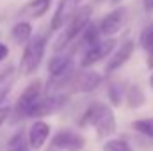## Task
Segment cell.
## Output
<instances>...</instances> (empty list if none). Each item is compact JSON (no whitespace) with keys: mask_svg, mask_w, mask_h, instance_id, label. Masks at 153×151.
Listing matches in <instances>:
<instances>
[{"mask_svg":"<svg viewBox=\"0 0 153 151\" xmlns=\"http://www.w3.org/2000/svg\"><path fill=\"white\" fill-rule=\"evenodd\" d=\"M78 126H82V128L91 126V128H94V133L98 139H109L116 132L117 123H116V115L111 105L94 101L85 109V112L78 119Z\"/></svg>","mask_w":153,"mask_h":151,"instance_id":"6da1fadb","label":"cell"},{"mask_svg":"<svg viewBox=\"0 0 153 151\" xmlns=\"http://www.w3.org/2000/svg\"><path fill=\"white\" fill-rule=\"evenodd\" d=\"M91 16H93V5L91 4H85V5H80L73 13V16L64 23V27L61 29V34L55 39V44H53V50L57 53H62L73 41H75L84 29L87 27V23L91 21Z\"/></svg>","mask_w":153,"mask_h":151,"instance_id":"7a4b0ae2","label":"cell"},{"mask_svg":"<svg viewBox=\"0 0 153 151\" xmlns=\"http://www.w3.org/2000/svg\"><path fill=\"white\" fill-rule=\"evenodd\" d=\"M45 50H46V36L45 34H38L25 43V48H23V53L20 59V75L29 76L38 70L43 57H45Z\"/></svg>","mask_w":153,"mask_h":151,"instance_id":"3957f363","label":"cell"},{"mask_svg":"<svg viewBox=\"0 0 153 151\" xmlns=\"http://www.w3.org/2000/svg\"><path fill=\"white\" fill-rule=\"evenodd\" d=\"M103 82V76L102 73L94 71V70H87L84 68L82 71L73 73L70 82H68V93H73V94H85V93H93L96 91Z\"/></svg>","mask_w":153,"mask_h":151,"instance_id":"277c9868","label":"cell"},{"mask_svg":"<svg viewBox=\"0 0 153 151\" xmlns=\"http://www.w3.org/2000/svg\"><path fill=\"white\" fill-rule=\"evenodd\" d=\"M68 101V94H46V96H39L38 100L32 103V107L29 109L27 117H34V119H43L50 114L57 112L59 109H62Z\"/></svg>","mask_w":153,"mask_h":151,"instance_id":"5b68a950","label":"cell"},{"mask_svg":"<svg viewBox=\"0 0 153 151\" xmlns=\"http://www.w3.org/2000/svg\"><path fill=\"white\" fill-rule=\"evenodd\" d=\"M116 44H117L116 38H105V39H100L94 44H91V46H87L84 55H82V61H80L82 68H91L96 62H100L102 59L109 57L112 53V50L116 48Z\"/></svg>","mask_w":153,"mask_h":151,"instance_id":"8992f818","label":"cell"},{"mask_svg":"<svg viewBox=\"0 0 153 151\" xmlns=\"http://www.w3.org/2000/svg\"><path fill=\"white\" fill-rule=\"evenodd\" d=\"M41 94H43V80L38 78V80L30 82V84L25 87V91L20 94V98H18V101H16V105H14V109H13L14 119H23V117H27L29 109L32 107V103L38 100Z\"/></svg>","mask_w":153,"mask_h":151,"instance_id":"52a82bcc","label":"cell"},{"mask_svg":"<svg viewBox=\"0 0 153 151\" xmlns=\"http://www.w3.org/2000/svg\"><path fill=\"white\" fill-rule=\"evenodd\" d=\"M126 18H128V9L123 7V5L116 7L114 11H111L109 14H105V16L100 20V23H98V29H100L102 36H105V38H114L116 34L125 27Z\"/></svg>","mask_w":153,"mask_h":151,"instance_id":"ba28073f","label":"cell"},{"mask_svg":"<svg viewBox=\"0 0 153 151\" xmlns=\"http://www.w3.org/2000/svg\"><path fill=\"white\" fill-rule=\"evenodd\" d=\"M52 146L55 150L64 151H82L85 148V137L73 130H61L52 137Z\"/></svg>","mask_w":153,"mask_h":151,"instance_id":"9c48e42d","label":"cell"},{"mask_svg":"<svg viewBox=\"0 0 153 151\" xmlns=\"http://www.w3.org/2000/svg\"><path fill=\"white\" fill-rule=\"evenodd\" d=\"M84 0H59L57 4V9L52 16V21H50V30L55 32V30H61L64 27V23L73 16L76 9L80 7Z\"/></svg>","mask_w":153,"mask_h":151,"instance_id":"30bf717a","label":"cell"},{"mask_svg":"<svg viewBox=\"0 0 153 151\" xmlns=\"http://www.w3.org/2000/svg\"><path fill=\"white\" fill-rule=\"evenodd\" d=\"M134 52H135V43H134L132 39H126L123 44H119V48L112 53V57H111V61H109L105 71H107V73H114L119 68H123V66L132 59Z\"/></svg>","mask_w":153,"mask_h":151,"instance_id":"8fae6325","label":"cell"},{"mask_svg":"<svg viewBox=\"0 0 153 151\" xmlns=\"http://www.w3.org/2000/svg\"><path fill=\"white\" fill-rule=\"evenodd\" d=\"M50 137V124L43 119H38L32 123V126L29 128V146L32 150H39L45 146V142Z\"/></svg>","mask_w":153,"mask_h":151,"instance_id":"7c38bea8","label":"cell"},{"mask_svg":"<svg viewBox=\"0 0 153 151\" xmlns=\"http://www.w3.org/2000/svg\"><path fill=\"white\" fill-rule=\"evenodd\" d=\"M16 76H18V71L13 64L0 71V103L9 96V93H11V89L16 82Z\"/></svg>","mask_w":153,"mask_h":151,"instance_id":"4fadbf2b","label":"cell"},{"mask_svg":"<svg viewBox=\"0 0 153 151\" xmlns=\"http://www.w3.org/2000/svg\"><path fill=\"white\" fill-rule=\"evenodd\" d=\"M48 9H50V0H30L22 7L20 16L36 20V18H41Z\"/></svg>","mask_w":153,"mask_h":151,"instance_id":"5bb4252c","label":"cell"},{"mask_svg":"<svg viewBox=\"0 0 153 151\" xmlns=\"http://www.w3.org/2000/svg\"><path fill=\"white\" fill-rule=\"evenodd\" d=\"M139 44L146 52L148 57V68L153 70V21H150L139 34Z\"/></svg>","mask_w":153,"mask_h":151,"instance_id":"9a60e30c","label":"cell"},{"mask_svg":"<svg viewBox=\"0 0 153 151\" xmlns=\"http://www.w3.org/2000/svg\"><path fill=\"white\" fill-rule=\"evenodd\" d=\"M11 38L14 39V43L18 44H25L29 39L32 38V25L29 21H18L13 30H11Z\"/></svg>","mask_w":153,"mask_h":151,"instance_id":"2e32d148","label":"cell"},{"mask_svg":"<svg viewBox=\"0 0 153 151\" xmlns=\"http://www.w3.org/2000/svg\"><path fill=\"white\" fill-rule=\"evenodd\" d=\"M125 98H126V105L130 109H139L146 103V96L144 93L141 91V87L137 85H130L125 89Z\"/></svg>","mask_w":153,"mask_h":151,"instance_id":"e0dca14e","label":"cell"},{"mask_svg":"<svg viewBox=\"0 0 153 151\" xmlns=\"http://www.w3.org/2000/svg\"><path fill=\"white\" fill-rule=\"evenodd\" d=\"M80 36H82V43L85 44V48L91 46V44H94V43H98V41L102 39V32H100V29H98V23L89 21L87 27L84 29V32H82Z\"/></svg>","mask_w":153,"mask_h":151,"instance_id":"ac0fdd59","label":"cell"},{"mask_svg":"<svg viewBox=\"0 0 153 151\" xmlns=\"http://www.w3.org/2000/svg\"><path fill=\"white\" fill-rule=\"evenodd\" d=\"M132 128H134L137 133H141V135L148 137L150 141H153V117L135 119V121L132 123Z\"/></svg>","mask_w":153,"mask_h":151,"instance_id":"d6986e66","label":"cell"},{"mask_svg":"<svg viewBox=\"0 0 153 151\" xmlns=\"http://www.w3.org/2000/svg\"><path fill=\"white\" fill-rule=\"evenodd\" d=\"M103 151H134V148L123 139H107L102 146Z\"/></svg>","mask_w":153,"mask_h":151,"instance_id":"ffe728a7","label":"cell"},{"mask_svg":"<svg viewBox=\"0 0 153 151\" xmlns=\"http://www.w3.org/2000/svg\"><path fill=\"white\" fill-rule=\"evenodd\" d=\"M107 96H109V101L112 107H119L121 101H123V96H125V87H121L119 84H114L109 87L107 91Z\"/></svg>","mask_w":153,"mask_h":151,"instance_id":"44dd1931","label":"cell"},{"mask_svg":"<svg viewBox=\"0 0 153 151\" xmlns=\"http://www.w3.org/2000/svg\"><path fill=\"white\" fill-rule=\"evenodd\" d=\"M9 151H30V146L29 142L25 141L23 133H16L11 141H9Z\"/></svg>","mask_w":153,"mask_h":151,"instance_id":"7402d4cb","label":"cell"},{"mask_svg":"<svg viewBox=\"0 0 153 151\" xmlns=\"http://www.w3.org/2000/svg\"><path fill=\"white\" fill-rule=\"evenodd\" d=\"M9 114H11V107H0V126L7 121Z\"/></svg>","mask_w":153,"mask_h":151,"instance_id":"603a6c76","label":"cell"},{"mask_svg":"<svg viewBox=\"0 0 153 151\" xmlns=\"http://www.w3.org/2000/svg\"><path fill=\"white\" fill-rule=\"evenodd\" d=\"M7 55H9V48H7V44H5V43H0V62H2L4 59H7Z\"/></svg>","mask_w":153,"mask_h":151,"instance_id":"cb8c5ba5","label":"cell"},{"mask_svg":"<svg viewBox=\"0 0 153 151\" xmlns=\"http://www.w3.org/2000/svg\"><path fill=\"white\" fill-rule=\"evenodd\" d=\"M143 5H144V9H146L148 13L153 11V0H143Z\"/></svg>","mask_w":153,"mask_h":151,"instance_id":"d4e9b609","label":"cell"},{"mask_svg":"<svg viewBox=\"0 0 153 151\" xmlns=\"http://www.w3.org/2000/svg\"><path fill=\"white\" fill-rule=\"evenodd\" d=\"M150 85H152V87H153V75L150 76Z\"/></svg>","mask_w":153,"mask_h":151,"instance_id":"484cf974","label":"cell"}]
</instances>
